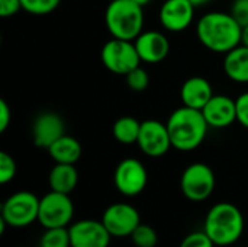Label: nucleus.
<instances>
[{"label":"nucleus","mask_w":248,"mask_h":247,"mask_svg":"<svg viewBox=\"0 0 248 247\" xmlns=\"http://www.w3.org/2000/svg\"><path fill=\"white\" fill-rule=\"evenodd\" d=\"M243 26L230 12H209L196 25L201 44L212 52L227 54L241 44Z\"/></svg>","instance_id":"f257e3e1"},{"label":"nucleus","mask_w":248,"mask_h":247,"mask_svg":"<svg viewBox=\"0 0 248 247\" xmlns=\"http://www.w3.org/2000/svg\"><path fill=\"white\" fill-rule=\"evenodd\" d=\"M171 146L179 151L196 150L206 138L209 125L201 109L180 106L167 119Z\"/></svg>","instance_id":"f03ea898"},{"label":"nucleus","mask_w":248,"mask_h":247,"mask_svg":"<svg viewBox=\"0 0 248 247\" xmlns=\"http://www.w3.org/2000/svg\"><path fill=\"white\" fill-rule=\"evenodd\" d=\"M244 215L231 202H218L206 214L203 231L218 247L235 245L244 234Z\"/></svg>","instance_id":"7ed1b4c3"},{"label":"nucleus","mask_w":248,"mask_h":247,"mask_svg":"<svg viewBox=\"0 0 248 247\" xmlns=\"http://www.w3.org/2000/svg\"><path fill=\"white\" fill-rule=\"evenodd\" d=\"M105 23L113 38L135 41L144 28L142 6L132 0H110L105 10Z\"/></svg>","instance_id":"20e7f679"},{"label":"nucleus","mask_w":248,"mask_h":247,"mask_svg":"<svg viewBox=\"0 0 248 247\" xmlns=\"http://www.w3.org/2000/svg\"><path fill=\"white\" fill-rule=\"evenodd\" d=\"M39 199L29 191L12 194L1 205L0 218L13 229H23L38 221Z\"/></svg>","instance_id":"39448f33"},{"label":"nucleus","mask_w":248,"mask_h":247,"mask_svg":"<svg viewBox=\"0 0 248 247\" xmlns=\"http://www.w3.org/2000/svg\"><path fill=\"white\" fill-rule=\"evenodd\" d=\"M215 173L206 163L189 165L180 178V191L192 202L206 201L215 191Z\"/></svg>","instance_id":"423d86ee"},{"label":"nucleus","mask_w":248,"mask_h":247,"mask_svg":"<svg viewBox=\"0 0 248 247\" xmlns=\"http://www.w3.org/2000/svg\"><path fill=\"white\" fill-rule=\"evenodd\" d=\"M74 217V204L67 194L51 191L39 199L38 223L44 229L68 227Z\"/></svg>","instance_id":"0eeeda50"},{"label":"nucleus","mask_w":248,"mask_h":247,"mask_svg":"<svg viewBox=\"0 0 248 247\" xmlns=\"http://www.w3.org/2000/svg\"><path fill=\"white\" fill-rule=\"evenodd\" d=\"M100 60L110 73L119 76H126L141 63L135 44L119 38H112L102 47Z\"/></svg>","instance_id":"6e6552de"},{"label":"nucleus","mask_w":248,"mask_h":247,"mask_svg":"<svg viewBox=\"0 0 248 247\" xmlns=\"http://www.w3.org/2000/svg\"><path fill=\"white\" fill-rule=\"evenodd\" d=\"M148 182V173L145 166L134 157L124 159L115 169L113 183L116 189L124 197H137L140 195Z\"/></svg>","instance_id":"1a4fd4ad"},{"label":"nucleus","mask_w":248,"mask_h":247,"mask_svg":"<svg viewBox=\"0 0 248 247\" xmlns=\"http://www.w3.org/2000/svg\"><path fill=\"white\" fill-rule=\"evenodd\" d=\"M102 223L112 237H131L134 230L141 224V215L134 205L116 202L105 210Z\"/></svg>","instance_id":"9d476101"},{"label":"nucleus","mask_w":248,"mask_h":247,"mask_svg":"<svg viewBox=\"0 0 248 247\" xmlns=\"http://www.w3.org/2000/svg\"><path fill=\"white\" fill-rule=\"evenodd\" d=\"M137 144L145 156L154 159L163 157L173 147L167 124L157 119L142 121Z\"/></svg>","instance_id":"9b49d317"},{"label":"nucleus","mask_w":248,"mask_h":247,"mask_svg":"<svg viewBox=\"0 0 248 247\" xmlns=\"http://www.w3.org/2000/svg\"><path fill=\"white\" fill-rule=\"evenodd\" d=\"M71 247H109L110 233L105 224L97 220H80L68 227Z\"/></svg>","instance_id":"f8f14e48"},{"label":"nucleus","mask_w":248,"mask_h":247,"mask_svg":"<svg viewBox=\"0 0 248 247\" xmlns=\"http://www.w3.org/2000/svg\"><path fill=\"white\" fill-rule=\"evenodd\" d=\"M195 7L190 0H166L160 7V23L170 32H182L192 25Z\"/></svg>","instance_id":"ddd939ff"},{"label":"nucleus","mask_w":248,"mask_h":247,"mask_svg":"<svg viewBox=\"0 0 248 247\" xmlns=\"http://www.w3.org/2000/svg\"><path fill=\"white\" fill-rule=\"evenodd\" d=\"M65 124L62 118L55 112L39 114L32 124V140L39 148L48 150L58 138L65 132Z\"/></svg>","instance_id":"4468645a"},{"label":"nucleus","mask_w":248,"mask_h":247,"mask_svg":"<svg viewBox=\"0 0 248 247\" xmlns=\"http://www.w3.org/2000/svg\"><path fill=\"white\" fill-rule=\"evenodd\" d=\"M141 61L147 64H158L166 60L170 52V41L163 32L145 31L134 41Z\"/></svg>","instance_id":"2eb2a0df"},{"label":"nucleus","mask_w":248,"mask_h":247,"mask_svg":"<svg viewBox=\"0 0 248 247\" xmlns=\"http://www.w3.org/2000/svg\"><path fill=\"white\" fill-rule=\"evenodd\" d=\"M202 114L212 128H227L237 121L235 99L227 95H214L203 106Z\"/></svg>","instance_id":"dca6fc26"},{"label":"nucleus","mask_w":248,"mask_h":247,"mask_svg":"<svg viewBox=\"0 0 248 247\" xmlns=\"http://www.w3.org/2000/svg\"><path fill=\"white\" fill-rule=\"evenodd\" d=\"M212 96H214V89L211 82L201 76H195L185 80V83L180 87L182 103L193 109L202 111Z\"/></svg>","instance_id":"f3484780"},{"label":"nucleus","mask_w":248,"mask_h":247,"mask_svg":"<svg viewBox=\"0 0 248 247\" xmlns=\"http://www.w3.org/2000/svg\"><path fill=\"white\" fill-rule=\"evenodd\" d=\"M224 71L235 83H248V47L240 44L225 54Z\"/></svg>","instance_id":"a211bd4d"},{"label":"nucleus","mask_w":248,"mask_h":247,"mask_svg":"<svg viewBox=\"0 0 248 247\" xmlns=\"http://www.w3.org/2000/svg\"><path fill=\"white\" fill-rule=\"evenodd\" d=\"M51 191L70 195L78 183V172L74 165L55 163L48 176Z\"/></svg>","instance_id":"6ab92c4d"},{"label":"nucleus","mask_w":248,"mask_h":247,"mask_svg":"<svg viewBox=\"0 0 248 247\" xmlns=\"http://www.w3.org/2000/svg\"><path fill=\"white\" fill-rule=\"evenodd\" d=\"M48 153L55 163L76 165L81 157L83 148L77 138L64 134L48 148Z\"/></svg>","instance_id":"aec40b11"},{"label":"nucleus","mask_w":248,"mask_h":247,"mask_svg":"<svg viewBox=\"0 0 248 247\" xmlns=\"http://www.w3.org/2000/svg\"><path fill=\"white\" fill-rule=\"evenodd\" d=\"M140 130H141V122L137 118L121 116L119 119L115 121L112 127V134L118 143L131 146V144H137L140 137Z\"/></svg>","instance_id":"412c9836"},{"label":"nucleus","mask_w":248,"mask_h":247,"mask_svg":"<svg viewBox=\"0 0 248 247\" xmlns=\"http://www.w3.org/2000/svg\"><path fill=\"white\" fill-rule=\"evenodd\" d=\"M39 247H71L68 229H45L39 240Z\"/></svg>","instance_id":"4be33fe9"},{"label":"nucleus","mask_w":248,"mask_h":247,"mask_svg":"<svg viewBox=\"0 0 248 247\" xmlns=\"http://www.w3.org/2000/svg\"><path fill=\"white\" fill-rule=\"evenodd\" d=\"M131 240L135 247H155L158 242V236L151 226L141 223L131 234Z\"/></svg>","instance_id":"5701e85b"},{"label":"nucleus","mask_w":248,"mask_h":247,"mask_svg":"<svg viewBox=\"0 0 248 247\" xmlns=\"http://www.w3.org/2000/svg\"><path fill=\"white\" fill-rule=\"evenodd\" d=\"M22 9L29 15L45 16L52 13L61 3V0H20Z\"/></svg>","instance_id":"b1692460"},{"label":"nucleus","mask_w":248,"mask_h":247,"mask_svg":"<svg viewBox=\"0 0 248 247\" xmlns=\"http://www.w3.org/2000/svg\"><path fill=\"white\" fill-rule=\"evenodd\" d=\"M125 79H126V84L129 86V89H132L135 92H142L150 84V76H148L147 70H144L141 66H138L137 68L129 71L125 76Z\"/></svg>","instance_id":"393cba45"},{"label":"nucleus","mask_w":248,"mask_h":247,"mask_svg":"<svg viewBox=\"0 0 248 247\" xmlns=\"http://www.w3.org/2000/svg\"><path fill=\"white\" fill-rule=\"evenodd\" d=\"M16 170L17 167H16L15 159L9 153L1 151L0 153V183L6 185L10 181H13L16 176Z\"/></svg>","instance_id":"a878e982"},{"label":"nucleus","mask_w":248,"mask_h":247,"mask_svg":"<svg viewBox=\"0 0 248 247\" xmlns=\"http://www.w3.org/2000/svg\"><path fill=\"white\" fill-rule=\"evenodd\" d=\"M179 247H217L215 243L211 240V237L202 230V231H193L189 233L180 243Z\"/></svg>","instance_id":"bb28decb"},{"label":"nucleus","mask_w":248,"mask_h":247,"mask_svg":"<svg viewBox=\"0 0 248 247\" xmlns=\"http://www.w3.org/2000/svg\"><path fill=\"white\" fill-rule=\"evenodd\" d=\"M230 13L241 26L248 25V0H234L231 3Z\"/></svg>","instance_id":"cd10ccee"},{"label":"nucleus","mask_w":248,"mask_h":247,"mask_svg":"<svg viewBox=\"0 0 248 247\" xmlns=\"http://www.w3.org/2000/svg\"><path fill=\"white\" fill-rule=\"evenodd\" d=\"M235 108H237V122L248 130V92L241 93L235 99Z\"/></svg>","instance_id":"c85d7f7f"},{"label":"nucleus","mask_w":248,"mask_h":247,"mask_svg":"<svg viewBox=\"0 0 248 247\" xmlns=\"http://www.w3.org/2000/svg\"><path fill=\"white\" fill-rule=\"evenodd\" d=\"M22 9L20 0H0V16L1 17H12Z\"/></svg>","instance_id":"c756f323"},{"label":"nucleus","mask_w":248,"mask_h":247,"mask_svg":"<svg viewBox=\"0 0 248 247\" xmlns=\"http://www.w3.org/2000/svg\"><path fill=\"white\" fill-rule=\"evenodd\" d=\"M12 122V111L9 103L1 99L0 100V132H4L7 130V127Z\"/></svg>","instance_id":"7c9ffc66"},{"label":"nucleus","mask_w":248,"mask_h":247,"mask_svg":"<svg viewBox=\"0 0 248 247\" xmlns=\"http://www.w3.org/2000/svg\"><path fill=\"white\" fill-rule=\"evenodd\" d=\"M241 45L248 47V25L243 26V31H241Z\"/></svg>","instance_id":"2f4dec72"},{"label":"nucleus","mask_w":248,"mask_h":247,"mask_svg":"<svg viewBox=\"0 0 248 247\" xmlns=\"http://www.w3.org/2000/svg\"><path fill=\"white\" fill-rule=\"evenodd\" d=\"M195 6H203V4H206L208 1H211V0H190Z\"/></svg>","instance_id":"473e14b6"},{"label":"nucleus","mask_w":248,"mask_h":247,"mask_svg":"<svg viewBox=\"0 0 248 247\" xmlns=\"http://www.w3.org/2000/svg\"><path fill=\"white\" fill-rule=\"evenodd\" d=\"M132 1H135L137 4H140V6H142V7H144V6H147L151 0H132Z\"/></svg>","instance_id":"72a5a7b5"},{"label":"nucleus","mask_w":248,"mask_h":247,"mask_svg":"<svg viewBox=\"0 0 248 247\" xmlns=\"http://www.w3.org/2000/svg\"><path fill=\"white\" fill-rule=\"evenodd\" d=\"M19 247H26V246H19Z\"/></svg>","instance_id":"f704fd0d"},{"label":"nucleus","mask_w":248,"mask_h":247,"mask_svg":"<svg viewBox=\"0 0 248 247\" xmlns=\"http://www.w3.org/2000/svg\"><path fill=\"white\" fill-rule=\"evenodd\" d=\"M247 247H248V246H247Z\"/></svg>","instance_id":"c9c22d12"}]
</instances>
